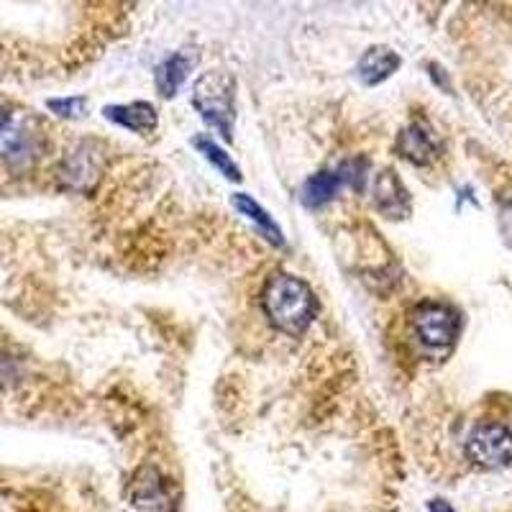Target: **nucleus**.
I'll use <instances>...</instances> for the list:
<instances>
[{"label":"nucleus","instance_id":"20e7f679","mask_svg":"<svg viewBox=\"0 0 512 512\" xmlns=\"http://www.w3.org/2000/svg\"><path fill=\"white\" fill-rule=\"evenodd\" d=\"M105 172V149L100 141H77L59 162V182L64 190L93 195Z\"/></svg>","mask_w":512,"mask_h":512},{"label":"nucleus","instance_id":"f3484780","mask_svg":"<svg viewBox=\"0 0 512 512\" xmlns=\"http://www.w3.org/2000/svg\"><path fill=\"white\" fill-rule=\"evenodd\" d=\"M18 379V364L11 356H0V387H8Z\"/></svg>","mask_w":512,"mask_h":512},{"label":"nucleus","instance_id":"4468645a","mask_svg":"<svg viewBox=\"0 0 512 512\" xmlns=\"http://www.w3.org/2000/svg\"><path fill=\"white\" fill-rule=\"evenodd\" d=\"M190 70H192L190 54L177 52L172 54V57L164 59L157 70H154V85H157V93L167 100L175 98V95L182 90V85H185Z\"/></svg>","mask_w":512,"mask_h":512},{"label":"nucleus","instance_id":"dca6fc26","mask_svg":"<svg viewBox=\"0 0 512 512\" xmlns=\"http://www.w3.org/2000/svg\"><path fill=\"white\" fill-rule=\"evenodd\" d=\"M47 108L59 118H82L88 113V98L72 95V98H54L47 100Z\"/></svg>","mask_w":512,"mask_h":512},{"label":"nucleus","instance_id":"f03ea898","mask_svg":"<svg viewBox=\"0 0 512 512\" xmlns=\"http://www.w3.org/2000/svg\"><path fill=\"white\" fill-rule=\"evenodd\" d=\"M192 105L210 128H216L226 141L233 139L236 126V80L231 72L210 70L198 77L192 88Z\"/></svg>","mask_w":512,"mask_h":512},{"label":"nucleus","instance_id":"f257e3e1","mask_svg":"<svg viewBox=\"0 0 512 512\" xmlns=\"http://www.w3.org/2000/svg\"><path fill=\"white\" fill-rule=\"evenodd\" d=\"M318 297L295 274L274 272L262 290V310L272 328L290 338H300L318 318Z\"/></svg>","mask_w":512,"mask_h":512},{"label":"nucleus","instance_id":"9b49d317","mask_svg":"<svg viewBox=\"0 0 512 512\" xmlns=\"http://www.w3.org/2000/svg\"><path fill=\"white\" fill-rule=\"evenodd\" d=\"M400 54L392 52L390 47H372L361 54L359 64H356V75L367 88H377L384 80H390L397 70H400Z\"/></svg>","mask_w":512,"mask_h":512},{"label":"nucleus","instance_id":"f8f14e48","mask_svg":"<svg viewBox=\"0 0 512 512\" xmlns=\"http://www.w3.org/2000/svg\"><path fill=\"white\" fill-rule=\"evenodd\" d=\"M344 187L346 182L341 169H323V172H315L305 180L303 190H300V203L310 210H318L331 203Z\"/></svg>","mask_w":512,"mask_h":512},{"label":"nucleus","instance_id":"2eb2a0df","mask_svg":"<svg viewBox=\"0 0 512 512\" xmlns=\"http://www.w3.org/2000/svg\"><path fill=\"white\" fill-rule=\"evenodd\" d=\"M192 146L198 149V154H203V157L218 169V175H223L231 182H241L239 164L233 162L231 154H228L223 146H218V141H213L205 134H198V136H192Z\"/></svg>","mask_w":512,"mask_h":512},{"label":"nucleus","instance_id":"39448f33","mask_svg":"<svg viewBox=\"0 0 512 512\" xmlns=\"http://www.w3.org/2000/svg\"><path fill=\"white\" fill-rule=\"evenodd\" d=\"M410 323L425 349L446 351L456 344L461 333V315L446 303H420L410 313Z\"/></svg>","mask_w":512,"mask_h":512},{"label":"nucleus","instance_id":"0eeeda50","mask_svg":"<svg viewBox=\"0 0 512 512\" xmlns=\"http://www.w3.org/2000/svg\"><path fill=\"white\" fill-rule=\"evenodd\" d=\"M131 505L139 512H175V489L157 466H141L131 482Z\"/></svg>","mask_w":512,"mask_h":512},{"label":"nucleus","instance_id":"9d476101","mask_svg":"<svg viewBox=\"0 0 512 512\" xmlns=\"http://www.w3.org/2000/svg\"><path fill=\"white\" fill-rule=\"evenodd\" d=\"M103 116L116 126L128 128L134 134H154L159 126V113L152 103L146 100H136V103H121V105H105Z\"/></svg>","mask_w":512,"mask_h":512},{"label":"nucleus","instance_id":"ddd939ff","mask_svg":"<svg viewBox=\"0 0 512 512\" xmlns=\"http://www.w3.org/2000/svg\"><path fill=\"white\" fill-rule=\"evenodd\" d=\"M231 205L239 210V216L249 218V221L259 228V233H262L269 244L285 246V233H282V228L274 223V218L269 216V210L264 208V205L256 203L251 195H246V192H236V195H231Z\"/></svg>","mask_w":512,"mask_h":512},{"label":"nucleus","instance_id":"6e6552de","mask_svg":"<svg viewBox=\"0 0 512 512\" xmlns=\"http://www.w3.org/2000/svg\"><path fill=\"white\" fill-rule=\"evenodd\" d=\"M397 154L415 167H428L441 157V141L428 123L413 121L397 136Z\"/></svg>","mask_w":512,"mask_h":512},{"label":"nucleus","instance_id":"7ed1b4c3","mask_svg":"<svg viewBox=\"0 0 512 512\" xmlns=\"http://www.w3.org/2000/svg\"><path fill=\"white\" fill-rule=\"evenodd\" d=\"M44 128L31 113L0 108V162L29 167L44 154Z\"/></svg>","mask_w":512,"mask_h":512},{"label":"nucleus","instance_id":"1a4fd4ad","mask_svg":"<svg viewBox=\"0 0 512 512\" xmlns=\"http://www.w3.org/2000/svg\"><path fill=\"white\" fill-rule=\"evenodd\" d=\"M374 205L382 216L392 218V221H400L410 213L408 190L392 169L379 172L377 180H374Z\"/></svg>","mask_w":512,"mask_h":512},{"label":"nucleus","instance_id":"423d86ee","mask_svg":"<svg viewBox=\"0 0 512 512\" xmlns=\"http://www.w3.org/2000/svg\"><path fill=\"white\" fill-rule=\"evenodd\" d=\"M466 456L479 469H505L512 464V431L505 425H479L466 441Z\"/></svg>","mask_w":512,"mask_h":512},{"label":"nucleus","instance_id":"a211bd4d","mask_svg":"<svg viewBox=\"0 0 512 512\" xmlns=\"http://www.w3.org/2000/svg\"><path fill=\"white\" fill-rule=\"evenodd\" d=\"M428 510H431V512H456L454 507L448 505L446 500H431V502H428Z\"/></svg>","mask_w":512,"mask_h":512}]
</instances>
